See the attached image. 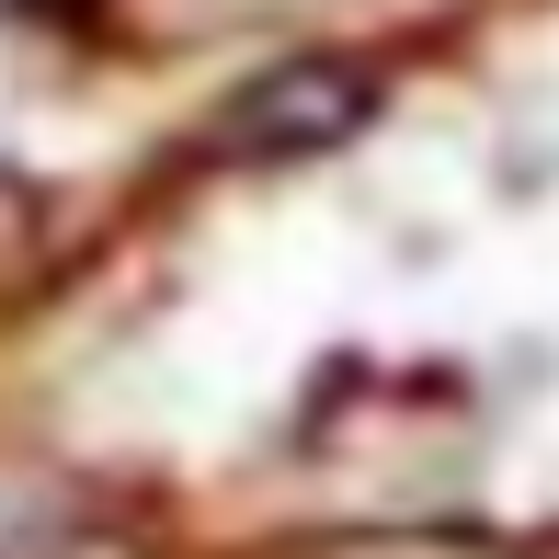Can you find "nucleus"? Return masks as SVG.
Returning <instances> with one entry per match:
<instances>
[{
  "instance_id": "1",
  "label": "nucleus",
  "mask_w": 559,
  "mask_h": 559,
  "mask_svg": "<svg viewBox=\"0 0 559 559\" xmlns=\"http://www.w3.org/2000/svg\"><path fill=\"white\" fill-rule=\"evenodd\" d=\"M366 115H377V81L354 58H286L217 115V148H240V160H320Z\"/></svg>"
}]
</instances>
